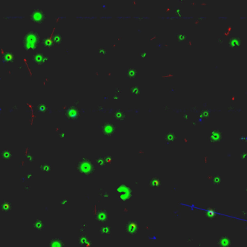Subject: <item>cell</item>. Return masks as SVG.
Segmentation results:
<instances>
[{
	"label": "cell",
	"mask_w": 247,
	"mask_h": 247,
	"mask_svg": "<svg viewBox=\"0 0 247 247\" xmlns=\"http://www.w3.org/2000/svg\"><path fill=\"white\" fill-rule=\"evenodd\" d=\"M52 37L50 38H44L42 40V45L43 47L46 49H50L53 47L54 43L52 42Z\"/></svg>",
	"instance_id": "obj_15"
},
{
	"label": "cell",
	"mask_w": 247,
	"mask_h": 247,
	"mask_svg": "<svg viewBox=\"0 0 247 247\" xmlns=\"http://www.w3.org/2000/svg\"><path fill=\"white\" fill-rule=\"evenodd\" d=\"M115 117V119H117L118 121H124L125 119V113L122 110H120V109H118L116 110L115 113L114 114Z\"/></svg>",
	"instance_id": "obj_18"
},
{
	"label": "cell",
	"mask_w": 247,
	"mask_h": 247,
	"mask_svg": "<svg viewBox=\"0 0 247 247\" xmlns=\"http://www.w3.org/2000/svg\"><path fill=\"white\" fill-rule=\"evenodd\" d=\"M52 41L53 42L54 45H58L62 43V38L61 35L59 34V33H56L55 35H52Z\"/></svg>",
	"instance_id": "obj_20"
},
{
	"label": "cell",
	"mask_w": 247,
	"mask_h": 247,
	"mask_svg": "<svg viewBox=\"0 0 247 247\" xmlns=\"http://www.w3.org/2000/svg\"><path fill=\"white\" fill-rule=\"evenodd\" d=\"M232 240L227 235H223L220 236L217 240V244L220 247H231Z\"/></svg>",
	"instance_id": "obj_8"
},
{
	"label": "cell",
	"mask_w": 247,
	"mask_h": 247,
	"mask_svg": "<svg viewBox=\"0 0 247 247\" xmlns=\"http://www.w3.org/2000/svg\"><path fill=\"white\" fill-rule=\"evenodd\" d=\"M108 218V213L105 210H101L98 213L97 220L99 223H106L107 222Z\"/></svg>",
	"instance_id": "obj_11"
},
{
	"label": "cell",
	"mask_w": 247,
	"mask_h": 247,
	"mask_svg": "<svg viewBox=\"0 0 247 247\" xmlns=\"http://www.w3.org/2000/svg\"><path fill=\"white\" fill-rule=\"evenodd\" d=\"M223 137L224 133L223 131H221L220 129H215L211 132L210 135L208 137V140L211 143H217V142H221L223 140Z\"/></svg>",
	"instance_id": "obj_7"
},
{
	"label": "cell",
	"mask_w": 247,
	"mask_h": 247,
	"mask_svg": "<svg viewBox=\"0 0 247 247\" xmlns=\"http://www.w3.org/2000/svg\"><path fill=\"white\" fill-rule=\"evenodd\" d=\"M139 229V223L135 221L128 222L125 228V232L129 236H134L138 233Z\"/></svg>",
	"instance_id": "obj_6"
},
{
	"label": "cell",
	"mask_w": 247,
	"mask_h": 247,
	"mask_svg": "<svg viewBox=\"0 0 247 247\" xmlns=\"http://www.w3.org/2000/svg\"><path fill=\"white\" fill-rule=\"evenodd\" d=\"M112 160V158L110 156H100L96 162H97L98 166L100 167H104L107 163H110V160Z\"/></svg>",
	"instance_id": "obj_12"
},
{
	"label": "cell",
	"mask_w": 247,
	"mask_h": 247,
	"mask_svg": "<svg viewBox=\"0 0 247 247\" xmlns=\"http://www.w3.org/2000/svg\"><path fill=\"white\" fill-rule=\"evenodd\" d=\"M41 42L39 33L35 30H28L23 36V48L27 51H33L39 47Z\"/></svg>",
	"instance_id": "obj_1"
},
{
	"label": "cell",
	"mask_w": 247,
	"mask_h": 247,
	"mask_svg": "<svg viewBox=\"0 0 247 247\" xmlns=\"http://www.w3.org/2000/svg\"><path fill=\"white\" fill-rule=\"evenodd\" d=\"M33 60L36 64H38V65H42L43 64L46 63V62H47L48 61H49V58H48L47 56H45L44 54L41 53H36L33 54Z\"/></svg>",
	"instance_id": "obj_9"
},
{
	"label": "cell",
	"mask_w": 247,
	"mask_h": 247,
	"mask_svg": "<svg viewBox=\"0 0 247 247\" xmlns=\"http://www.w3.org/2000/svg\"><path fill=\"white\" fill-rule=\"evenodd\" d=\"M149 187L153 188L160 187L161 186L160 179H159L157 176L151 178V179L149 180Z\"/></svg>",
	"instance_id": "obj_13"
},
{
	"label": "cell",
	"mask_w": 247,
	"mask_h": 247,
	"mask_svg": "<svg viewBox=\"0 0 247 247\" xmlns=\"http://www.w3.org/2000/svg\"><path fill=\"white\" fill-rule=\"evenodd\" d=\"M221 181V179L220 176H215L212 179V183L214 184H218Z\"/></svg>",
	"instance_id": "obj_24"
},
{
	"label": "cell",
	"mask_w": 247,
	"mask_h": 247,
	"mask_svg": "<svg viewBox=\"0 0 247 247\" xmlns=\"http://www.w3.org/2000/svg\"><path fill=\"white\" fill-rule=\"evenodd\" d=\"M176 139V135L173 132H167L165 133V141L167 145L170 144L171 142L174 141Z\"/></svg>",
	"instance_id": "obj_16"
},
{
	"label": "cell",
	"mask_w": 247,
	"mask_h": 247,
	"mask_svg": "<svg viewBox=\"0 0 247 247\" xmlns=\"http://www.w3.org/2000/svg\"><path fill=\"white\" fill-rule=\"evenodd\" d=\"M138 75V70L135 67H128L126 71L127 78L133 79L135 78Z\"/></svg>",
	"instance_id": "obj_14"
},
{
	"label": "cell",
	"mask_w": 247,
	"mask_h": 247,
	"mask_svg": "<svg viewBox=\"0 0 247 247\" xmlns=\"http://www.w3.org/2000/svg\"><path fill=\"white\" fill-rule=\"evenodd\" d=\"M76 169L79 173L86 176L93 174L95 171V167L91 160L86 158H82L77 161Z\"/></svg>",
	"instance_id": "obj_2"
},
{
	"label": "cell",
	"mask_w": 247,
	"mask_h": 247,
	"mask_svg": "<svg viewBox=\"0 0 247 247\" xmlns=\"http://www.w3.org/2000/svg\"><path fill=\"white\" fill-rule=\"evenodd\" d=\"M104 51H105V52H107V51H106V50H105V49H104V48H101V49H99V52H100V53H101V54H103V55H105V54H106V53H104Z\"/></svg>",
	"instance_id": "obj_26"
},
{
	"label": "cell",
	"mask_w": 247,
	"mask_h": 247,
	"mask_svg": "<svg viewBox=\"0 0 247 247\" xmlns=\"http://www.w3.org/2000/svg\"><path fill=\"white\" fill-rule=\"evenodd\" d=\"M131 92L133 95H139L140 93H141V92H140L139 87V86H137V85H133V86H132L131 87Z\"/></svg>",
	"instance_id": "obj_23"
},
{
	"label": "cell",
	"mask_w": 247,
	"mask_h": 247,
	"mask_svg": "<svg viewBox=\"0 0 247 247\" xmlns=\"http://www.w3.org/2000/svg\"><path fill=\"white\" fill-rule=\"evenodd\" d=\"M241 43V40L240 38H233L229 41L228 45L231 48H235L236 47H238Z\"/></svg>",
	"instance_id": "obj_17"
},
{
	"label": "cell",
	"mask_w": 247,
	"mask_h": 247,
	"mask_svg": "<svg viewBox=\"0 0 247 247\" xmlns=\"http://www.w3.org/2000/svg\"><path fill=\"white\" fill-rule=\"evenodd\" d=\"M101 129L102 133L105 137L110 138L112 137L113 135H115V132L118 129V127L114 124L110 122H106L104 123L101 126Z\"/></svg>",
	"instance_id": "obj_5"
},
{
	"label": "cell",
	"mask_w": 247,
	"mask_h": 247,
	"mask_svg": "<svg viewBox=\"0 0 247 247\" xmlns=\"http://www.w3.org/2000/svg\"><path fill=\"white\" fill-rule=\"evenodd\" d=\"M246 152H243V156H241L243 160H244V159L246 158Z\"/></svg>",
	"instance_id": "obj_27"
},
{
	"label": "cell",
	"mask_w": 247,
	"mask_h": 247,
	"mask_svg": "<svg viewBox=\"0 0 247 247\" xmlns=\"http://www.w3.org/2000/svg\"><path fill=\"white\" fill-rule=\"evenodd\" d=\"M42 226H44V225H43V223H42V222H41L40 221H37L36 222V223H35V225H34V227H35V229H38V227H39V230H42Z\"/></svg>",
	"instance_id": "obj_25"
},
{
	"label": "cell",
	"mask_w": 247,
	"mask_h": 247,
	"mask_svg": "<svg viewBox=\"0 0 247 247\" xmlns=\"http://www.w3.org/2000/svg\"><path fill=\"white\" fill-rule=\"evenodd\" d=\"M116 192L119 194L120 200L123 202L130 200L132 196L131 189L125 185H121L118 187L116 189Z\"/></svg>",
	"instance_id": "obj_4"
},
{
	"label": "cell",
	"mask_w": 247,
	"mask_h": 247,
	"mask_svg": "<svg viewBox=\"0 0 247 247\" xmlns=\"http://www.w3.org/2000/svg\"><path fill=\"white\" fill-rule=\"evenodd\" d=\"M90 242H91L89 237L86 235H83L81 236L80 238H79V244H80L81 246H89V244H90Z\"/></svg>",
	"instance_id": "obj_19"
},
{
	"label": "cell",
	"mask_w": 247,
	"mask_h": 247,
	"mask_svg": "<svg viewBox=\"0 0 247 247\" xmlns=\"http://www.w3.org/2000/svg\"><path fill=\"white\" fill-rule=\"evenodd\" d=\"M99 232L102 234H104V235L110 236L111 235V228L108 225L103 226V227L100 228L99 229Z\"/></svg>",
	"instance_id": "obj_21"
},
{
	"label": "cell",
	"mask_w": 247,
	"mask_h": 247,
	"mask_svg": "<svg viewBox=\"0 0 247 247\" xmlns=\"http://www.w3.org/2000/svg\"><path fill=\"white\" fill-rule=\"evenodd\" d=\"M31 21L34 23H43L46 20V14L39 8H33L30 16Z\"/></svg>",
	"instance_id": "obj_3"
},
{
	"label": "cell",
	"mask_w": 247,
	"mask_h": 247,
	"mask_svg": "<svg viewBox=\"0 0 247 247\" xmlns=\"http://www.w3.org/2000/svg\"><path fill=\"white\" fill-rule=\"evenodd\" d=\"M49 247H65V244L61 238H54L50 241Z\"/></svg>",
	"instance_id": "obj_10"
},
{
	"label": "cell",
	"mask_w": 247,
	"mask_h": 247,
	"mask_svg": "<svg viewBox=\"0 0 247 247\" xmlns=\"http://www.w3.org/2000/svg\"><path fill=\"white\" fill-rule=\"evenodd\" d=\"M12 208V204L10 202H4L1 206V209L3 212L9 213Z\"/></svg>",
	"instance_id": "obj_22"
}]
</instances>
